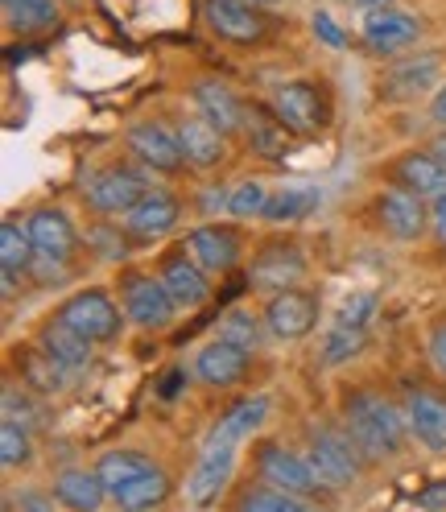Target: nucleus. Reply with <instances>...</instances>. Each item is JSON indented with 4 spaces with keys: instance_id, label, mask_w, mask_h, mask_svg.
<instances>
[{
    "instance_id": "4468645a",
    "label": "nucleus",
    "mask_w": 446,
    "mask_h": 512,
    "mask_svg": "<svg viewBox=\"0 0 446 512\" xmlns=\"http://www.w3.org/2000/svg\"><path fill=\"white\" fill-rule=\"evenodd\" d=\"M182 207L174 195H166V190H149V195L133 207L124 211V232H129L133 240H162L174 232Z\"/></svg>"
},
{
    "instance_id": "a19ab883",
    "label": "nucleus",
    "mask_w": 446,
    "mask_h": 512,
    "mask_svg": "<svg viewBox=\"0 0 446 512\" xmlns=\"http://www.w3.org/2000/svg\"><path fill=\"white\" fill-rule=\"evenodd\" d=\"M5 418H13V422H34V401H29L25 393H17L13 389V384H9V389H5Z\"/></svg>"
},
{
    "instance_id": "0eeeda50",
    "label": "nucleus",
    "mask_w": 446,
    "mask_h": 512,
    "mask_svg": "<svg viewBox=\"0 0 446 512\" xmlns=\"http://www.w3.org/2000/svg\"><path fill=\"white\" fill-rule=\"evenodd\" d=\"M273 116L281 120L285 133H298V137H314L323 128V100H318L314 83L290 79L273 91Z\"/></svg>"
},
{
    "instance_id": "2f4dec72",
    "label": "nucleus",
    "mask_w": 446,
    "mask_h": 512,
    "mask_svg": "<svg viewBox=\"0 0 446 512\" xmlns=\"http://www.w3.org/2000/svg\"><path fill=\"white\" fill-rule=\"evenodd\" d=\"M166 492H170L166 471L149 467L145 475H137V479H133L129 488H120L112 500H116L120 508H153V504H162V500H166Z\"/></svg>"
},
{
    "instance_id": "f8f14e48",
    "label": "nucleus",
    "mask_w": 446,
    "mask_h": 512,
    "mask_svg": "<svg viewBox=\"0 0 446 512\" xmlns=\"http://www.w3.org/2000/svg\"><path fill=\"white\" fill-rule=\"evenodd\" d=\"M360 34H364V46H368V50H376V54H397V50H405V46L418 42L422 25H418V17H409V13L385 5V9H372V13L364 17Z\"/></svg>"
},
{
    "instance_id": "6ab92c4d",
    "label": "nucleus",
    "mask_w": 446,
    "mask_h": 512,
    "mask_svg": "<svg viewBox=\"0 0 446 512\" xmlns=\"http://www.w3.org/2000/svg\"><path fill=\"white\" fill-rule=\"evenodd\" d=\"M302 273H306L302 252H298V248H285V244L265 248L257 261H252V285H257V290H269V294L298 285Z\"/></svg>"
},
{
    "instance_id": "58836bf2",
    "label": "nucleus",
    "mask_w": 446,
    "mask_h": 512,
    "mask_svg": "<svg viewBox=\"0 0 446 512\" xmlns=\"http://www.w3.org/2000/svg\"><path fill=\"white\" fill-rule=\"evenodd\" d=\"M219 339H232V343H240V347H257V339H261V331H257V318H252L248 310H232L228 318H223V327H219Z\"/></svg>"
},
{
    "instance_id": "f3484780",
    "label": "nucleus",
    "mask_w": 446,
    "mask_h": 512,
    "mask_svg": "<svg viewBox=\"0 0 446 512\" xmlns=\"http://www.w3.org/2000/svg\"><path fill=\"white\" fill-rule=\"evenodd\" d=\"M244 372H248V347H240L232 339H215L195 356V376L203 384H211V389H228Z\"/></svg>"
},
{
    "instance_id": "473e14b6",
    "label": "nucleus",
    "mask_w": 446,
    "mask_h": 512,
    "mask_svg": "<svg viewBox=\"0 0 446 512\" xmlns=\"http://www.w3.org/2000/svg\"><path fill=\"white\" fill-rule=\"evenodd\" d=\"M21 376H25V384H34L38 393H58V389H62V380H67L71 372L62 368L46 347H38V351H25V360H21Z\"/></svg>"
},
{
    "instance_id": "8fccbe9b",
    "label": "nucleus",
    "mask_w": 446,
    "mask_h": 512,
    "mask_svg": "<svg viewBox=\"0 0 446 512\" xmlns=\"http://www.w3.org/2000/svg\"><path fill=\"white\" fill-rule=\"evenodd\" d=\"M347 5H360V9H385L393 0H347Z\"/></svg>"
},
{
    "instance_id": "5701e85b",
    "label": "nucleus",
    "mask_w": 446,
    "mask_h": 512,
    "mask_svg": "<svg viewBox=\"0 0 446 512\" xmlns=\"http://www.w3.org/2000/svg\"><path fill=\"white\" fill-rule=\"evenodd\" d=\"M38 347H46L67 372H79V368H87V360H91V339L79 335L71 323H62L58 314L38 331Z\"/></svg>"
},
{
    "instance_id": "2eb2a0df",
    "label": "nucleus",
    "mask_w": 446,
    "mask_h": 512,
    "mask_svg": "<svg viewBox=\"0 0 446 512\" xmlns=\"http://www.w3.org/2000/svg\"><path fill=\"white\" fill-rule=\"evenodd\" d=\"M376 211H380L385 232L397 236V240H418L426 232V223H430V215L422 207V195H413V190H405V186L385 190L380 203H376Z\"/></svg>"
},
{
    "instance_id": "a18cd8bd",
    "label": "nucleus",
    "mask_w": 446,
    "mask_h": 512,
    "mask_svg": "<svg viewBox=\"0 0 446 512\" xmlns=\"http://www.w3.org/2000/svg\"><path fill=\"white\" fill-rule=\"evenodd\" d=\"M418 504H422V508H446V479H442V484H434L430 492H422Z\"/></svg>"
},
{
    "instance_id": "f03ea898",
    "label": "nucleus",
    "mask_w": 446,
    "mask_h": 512,
    "mask_svg": "<svg viewBox=\"0 0 446 512\" xmlns=\"http://www.w3.org/2000/svg\"><path fill=\"white\" fill-rule=\"evenodd\" d=\"M145 195H149L145 174L129 170V166H108L100 174H91L87 186H83V199L91 203V211H100V215H124V211H133Z\"/></svg>"
},
{
    "instance_id": "4be33fe9",
    "label": "nucleus",
    "mask_w": 446,
    "mask_h": 512,
    "mask_svg": "<svg viewBox=\"0 0 446 512\" xmlns=\"http://www.w3.org/2000/svg\"><path fill=\"white\" fill-rule=\"evenodd\" d=\"M178 141H182V153H186L190 166L211 170V166L223 162V133H219V128H215L203 112L178 124Z\"/></svg>"
},
{
    "instance_id": "ea45409f",
    "label": "nucleus",
    "mask_w": 446,
    "mask_h": 512,
    "mask_svg": "<svg viewBox=\"0 0 446 512\" xmlns=\"http://www.w3.org/2000/svg\"><path fill=\"white\" fill-rule=\"evenodd\" d=\"M277 128H281V120H248V137H252V145H257L265 157H277L281 149H277Z\"/></svg>"
},
{
    "instance_id": "09e8293b",
    "label": "nucleus",
    "mask_w": 446,
    "mask_h": 512,
    "mask_svg": "<svg viewBox=\"0 0 446 512\" xmlns=\"http://www.w3.org/2000/svg\"><path fill=\"white\" fill-rule=\"evenodd\" d=\"M182 380H186V372L178 368V372H170L166 380H162V397H178V389H182Z\"/></svg>"
},
{
    "instance_id": "9d476101",
    "label": "nucleus",
    "mask_w": 446,
    "mask_h": 512,
    "mask_svg": "<svg viewBox=\"0 0 446 512\" xmlns=\"http://www.w3.org/2000/svg\"><path fill=\"white\" fill-rule=\"evenodd\" d=\"M257 467H261V479L265 484H273V488H285V492H298V496H314L318 488V475H314V467H310V459H302V455H294V451H285V446H277V442H269V446H261V455H257Z\"/></svg>"
},
{
    "instance_id": "a878e982",
    "label": "nucleus",
    "mask_w": 446,
    "mask_h": 512,
    "mask_svg": "<svg viewBox=\"0 0 446 512\" xmlns=\"http://www.w3.org/2000/svg\"><path fill=\"white\" fill-rule=\"evenodd\" d=\"M397 186L413 190V195H442L446 190V162H438L434 153H409L397 162Z\"/></svg>"
},
{
    "instance_id": "393cba45",
    "label": "nucleus",
    "mask_w": 446,
    "mask_h": 512,
    "mask_svg": "<svg viewBox=\"0 0 446 512\" xmlns=\"http://www.w3.org/2000/svg\"><path fill=\"white\" fill-rule=\"evenodd\" d=\"M34 261H38V248H34V236H29V228H21L17 219H5V223H0V265H5V294H13L17 273H25Z\"/></svg>"
},
{
    "instance_id": "423d86ee",
    "label": "nucleus",
    "mask_w": 446,
    "mask_h": 512,
    "mask_svg": "<svg viewBox=\"0 0 446 512\" xmlns=\"http://www.w3.org/2000/svg\"><path fill=\"white\" fill-rule=\"evenodd\" d=\"M174 310H178V302L166 290L162 277H141V273L124 277V314H129L137 327L162 331V327H170Z\"/></svg>"
},
{
    "instance_id": "c9c22d12",
    "label": "nucleus",
    "mask_w": 446,
    "mask_h": 512,
    "mask_svg": "<svg viewBox=\"0 0 446 512\" xmlns=\"http://www.w3.org/2000/svg\"><path fill=\"white\" fill-rule=\"evenodd\" d=\"M29 451H34V442H29L25 422L5 418V426H0V463H5V467H21V463H29Z\"/></svg>"
},
{
    "instance_id": "a211bd4d",
    "label": "nucleus",
    "mask_w": 446,
    "mask_h": 512,
    "mask_svg": "<svg viewBox=\"0 0 446 512\" xmlns=\"http://www.w3.org/2000/svg\"><path fill=\"white\" fill-rule=\"evenodd\" d=\"M190 256L207 269V273H228L240 261V236L232 228H219V223H203L186 236Z\"/></svg>"
},
{
    "instance_id": "37998d69",
    "label": "nucleus",
    "mask_w": 446,
    "mask_h": 512,
    "mask_svg": "<svg viewBox=\"0 0 446 512\" xmlns=\"http://www.w3.org/2000/svg\"><path fill=\"white\" fill-rule=\"evenodd\" d=\"M430 223H434V236H438V244H446V190H442V195H434Z\"/></svg>"
},
{
    "instance_id": "c756f323",
    "label": "nucleus",
    "mask_w": 446,
    "mask_h": 512,
    "mask_svg": "<svg viewBox=\"0 0 446 512\" xmlns=\"http://www.w3.org/2000/svg\"><path fill=\"white\" fill-rule=\"evenodd\" d=\"M153 463L145 459V455H137V451H108L104 459H100V479H104V488H108V496H116L120 488H129L137 475H145Z\"/></svg>"
},
{
    "instance_id": "1a4fd4ad",
    "label": "nucleus",
    "mask_w": 446,
    "mask_h": 512,
    "mask_svg": "<svg viewBox=\"0 0 446 512\" xmlns=\"http://www.w3.org/2000/svg\"><path fill=\"white\" fill-rule=\"evenodd\" d=\"M265 327L277 335V339H306L314 327H318V298L306 294V290H277L265 306Z\"/></svg>"
},
{
    "instance_id": "f257e3e1",
    "label": "nucleus",
    "mask_w": 446,
    "mask_h": 512,
    "mask_svg": "<svg viewBox=\"0 0 446 512\" xmlns=\"http://www.w3.org/2000/svg\"><path fill=\"white\" fill-rule=\"evenodd\" d=\"M347 418V438L356 442V451H364L368 459H397L405 451V413H397L385 397L376 393H352L343 405Z\"/></svg>"
},
{
    "instance_id": "39448f33",
    "label": "nucleus",
    "mask_w": 446,
    "mask_h": 512,
    "mask_svg": "<svg viewBox=\"0 0 446 512\" xmlns=\"http://www.w3.org/2000/svg\"><path fill=\"white\" fill-rule=\"evenodd\" d=\"M58 318L62 323H71L79 335H87L91 343H108V339L120 335V310L104 290L71 294L67 302L58 306Z\"/></svg>"
},
{
    "instance_id": "864d4df0",
    "label": "nucleus",
    "mask_w": 446,
    "mask_h": 512,
    "mask_svg": "<svg viewBox=\"0 0 446 512\" xmlns=\"http://www.w3.org/2000/svg\"><path fill=\"white\" fill-rule=\"evenodd\" d=\"M269 5H273V0H269Z\"/></svg>"
},
{
    "instance_id": "cd10ccee",
    "label": "nucleus",
    "mask_w": 446,
    "mask_h": 512,
    "mask_svg": "<svg viewBox=\"0 0 446 512\" xmlns=\"http://www.w3.org/2000/svg\"><path fill=\"white\" fill-rule=\"evenodd\" d=\"M54 496L67 504V508L87 512V508H100L108 500V488H104L100 471H62L54 479Z\"/></svg>"
},
{
    "instance_id": "bb28decb",
    "label": "nucleus",
    "mask_w": 446,
    "mask_h": 512,
    "mask_svg": "<svg viewBox=\"0 0 446 512\" xmlns=\"http://www.w3.org/2000/svg\"><path fill=\"white\" fill-rule=\"evenodd\" d=\"M269 397H244L240 405H232L228 413L219 418V426L207 434V438H228V442H244L248 434H257L269 418Z\"/></svg>"
},
{
    "instance_id": "de8ad7c7",
    "label": "nucleus",
    "mask_w": 446,
    "mask_h": 512,
    "mask_svg": "<svg viewBox=\"0 0 446 512\" xmlns=\"http://www.w3.org/2000/svg\"><path fill=\"white\" fill-rule=\"evenodd\" d=\"M9 508H54V500H42V496H17V500H9Z\"/></svg>"
},
{
    "instance_id": "20e7f679",
    "label": "nucleus",
    "mask_w": 446,
    "mask_h": 512,
    "mask_svg": "<svg viewBox=\"0 0 446 512\" xmlns=\"http://www.w3.org/2000/svg\"><path fill=\"white\" fill-rule=\"evenodd\" d=\"M236 459H240V442L207 438L203 451H199L195 471H190V479H186V500H190V504H211V500L219 496V488L232 479Z\"/></svg>"
},
{
    "instance_id": "c03bdc74",
    "label": "nucleus",
    "mask_w": 446,
    "mask_h": 512,
    "mask_svg": "<svg viewBox=\"0 0 446 512\" xmlns=\"http://www.w3.org/2000/svg\"><path fill=\"white\" fill-rule=\"evenodd\" d=\"M430 356H434L438 372L446 376V323H442V327H434V335H430Z\"/></svg>"
},
{
    "instance_id": "c85d7f7f",
    "label": "nucleus",
    "mask_w": 446,
    "mask_h": 512,
    "mask_svg": "<svg viewBox=\"0 0 446 512\" xmlns=\"http://www.w3.org/2000/svg\"><path fill=\"white\" fill-rule=\"evenodd\" d=\"M318 207V190L314 186H281L277 195H269V207L261 219L269 223H298Z\"/></svg>"
},
{
    "instance_id": "b1692460",
    "label": "nucleus",
    "mask_w": 446,
    "mask_h": 512,
    "mask_svg": "<svg viewBox=\"0 0 446 512\" xmlns=\"http://www.w3.org/2000/svg\"><path fill=\"white\" fill-rule=\"evenodd\" d=\"M195 104H199V112L219 128L223 137L236 133V128H244V108H240V100L232 95V87H223L215 79H203L195 87Z\"/></svg>"
},
{
    "instance_id": "ddd939ff",
    "label": "nucleus",
    "mask_w": 446,
    "mask_h": 512,
    "mask_svg": "<svg viewBox=\"0 0 446 512\" xmlns=\"http://www.w3.org/2000/svg\"><path fill=\"white\" fill-rule=\"evenodd\" d=\"M405 422L409 434L430 451H446V397L430 389H409L405 393Z\"/></svg>"
},
{
    "instance_id": "e433bc0d",
    "label": "nucleus",
    "mask_w": 446,
    "mask_h": 512,
    "mask_svg": "<svg viewBox=\"0 0 446 512\" xmlns=\"http://www.w3.org/2000/svg\"><path fill=\"white\" fill-rule=\"evenodd\" d=\"M372 318H376V294H352V298H343L339 314H335V323L331 327H347V331H368L372 327Z\"/></svg>"
},
{
    "instance_id": "f704fd0d",
    "label": "nucleus",
    "mask_w": 446,
    "mask_h": 512,
    "mask_svg": "<svg viewBox=\"0 0 446 512\" xmlns=\"http://www.w3.org/2000/svg\"><path fill=\"white\" fill-rule=\"evenodd\" d=\"M368 343V331H347V327H331L327 335V347H323V364L335 368V364H347L352 356H360Z\"/></svg>"
},
{
    "instance_id": "49530a36",
    "label": "nucleus",
    "mask_w": 446,
    "mask_h": 512,
    "mask_svg": "<svg viewBox=\"0 0 446 512\" xmlns=\"http://www.w3.org/2000/svg\"><path fill=\"white\" fill-rule=\"evenodd\" d=\"M430 120L446 128V83H442V87L434 91V100H430Z\"/></svg>"
},
{
    "instance_id": "9b49d317",
    "label": "nucleus",
    "mask_w": 446,
    "mask_h": 512,
    "mask_svg": "<svg viewBox=\"0 0 446 512\" xmlns=\"http://www.w3.org/2000/svg\"><path fill=\"white\" fill-rule=\"evenodd\" d=\"M29 236H34L38 261H46V265H67L75 244H79L71 215L58 211V207H42V211L29 215Z\"/></svg>"
},
{
    "instance_id": "dca6fc26",
    "label": "nucleus",
    "mask_w": 446,
    "mask_h": 512,
    "mask_svg": "<svg viewBox=\"0 0 446 512\" xmlns=\"http://www.w3.org/2000/svg\"><path fill=\"white\" fill-rule=\"evenodd\" d=\"M207 25L223 42H236V46H248L265 34V21L248 0H207Z\"/></svg>"
},
{
    "instance_id": "72a5a7b5",
    "label": "nucleus",
    "mask_w": 446,
    "mask_h": 512,
    "mask_svg": "<svg viewBox=\"0 0 446 512\" xmlns=\"http://www.w3.org/2000/svg\"><path fill=\"white\" fill-rule=\"evenodd\" d=\"M240 508H244V512H302V508H310V500L298 496V492H285V488L265 484V488H252V492L240 500Z\"/></svg>"
},
{
    "instance_id": "aec40b11",
    "label": "nucleus",
    "mask_w": 446,
    "mask_h": 512,
    "mask_svg": "<svg viewBox=\"0 0 446 512\" xmlns=\"http://www.w3.org/2000/svg\"><path fill=\"white\" fill-rule=\"evenodd\" d=\"M162 281H166V290L174 294V302H178V306H186V310L203 306V302H207V294H211V285H207V269L195 261V256H190V248H186L182 256H170L166 269H162Z\"/></svg>"
},
{
    "instance_id": "6e6552de",
    "label": "nucleus",
    "mask_w": 446,
    "mask_h": 512,
    "mask_svg": "<svg viewBox=\"0 0 446 512\" xmlns=\"http://www.w3.org/2000/svg\"><path fill=\"white\" fill-rule=\"evenodd\" d=\"M129 153L137 157L141 166L157 170V174H178L186 166V153H182L178 133H170V128L157 124V120H145V124L129 128Z\"/></svg>"
},
{
    "instance_id": "603ef678",
    "label": "nucleus",
    "mask_w": 446,
    "mask_h": 512,
    "mask_svg": "<svg viewBox=\"0 0 446 512\" xmlns=\"http://www.w3.org/2000/svg\"><path fill=\"white\" fill-rule=\"evenodd\" d=\"M248 5H269V0H248Z\"/></svg>"
},
{
    "instance_id": "7ed1b4c3",
    "label": "nucleus",
    "mask_w": 446,
    "mask_h": 512,
    "mask_svg": "<svg viewBox=\"0 0 446 512\" xmlns=\"http://www.w3.org/2000/svg\"><path fill=\"white\" fill-rule=\"evenodd\" d=\"M352 438H339L331 430H314L310 434V467L318 475V484L331 488V492H343L352 488L360 479V463H356V451H352Z\"/></svg>"
},
{
    "instance_id": "412c9836",
    "label": "nucleus",
    "mask_w": 446,
    "mask_h": 512,
    "mask_svg": "<svg viewBox=\"0 0 446 512\" xmlns=\"http://www.w3.org/2000/svg\"><path fill=\"white\" fill-rule=\"evenodd\" d=\"M438 71H442L438 54H413V58H401V62H393L389 75H385V95H393V100H409V95H422L426 87L438 83Z\"/></svg>"
},
{
    "instance_id": "4c0bfd02",
    "label": "nucleus",
    "mask_w": 446,
    "mask_h": 512,
    "mask_svg": "<svg viewBox=\"0 0 446 512\" xmlns=\"http://www.w3.org/2000/svg\"><path fill=\"white\" fill-rule=\"evenodd\" d=\"M269 207V186L265 182H240L232 190V199H228V211L236 219H252V215H265Z\"/></svg>"
},
{
    "instance_id": "7c9ffc66",
    "label": "nucleus",
    "mask_w": 446,
    "mask_h": 512,
    "mask_svg": "<svg viewBox=\"0 0 446 512\" xmlns=\"http://www.w3.org/2000/svg\"><path fill=\"white\" fill-rule=\"evenodd\" d=\"M5 5V21L17 34H38V29H50L58 21L54 0H0Z\"/></svg>"
},
{
    "instance_id": "79ce46f5",
    "label": "nucleus",
    "mask_w": 446,
    "mask_h": 512,
    "mask_svg": "<svg viewBox=\"0 0 446 512\" xmlns=\"http://www.w3.org/2000/svg\"><path fill=\"white\" fill-rule=\"evenodd\" d=\"M310 21H314V34H318V38H323L327 46H335V50H339V46L347 42V38H343V29H339V25L331 21V13H314Z\"/></svg>"
},
{
    "instance_id": "3c124183",
    "label": "nucleus",
    "mask_w": 446,
    "mask_h": 512,
    "mask_svg": "<svg viewBox=\"0 0 446 512\" xmlns=\"http://www.w3.org/2000/svg\"><path fill=\"white\" fill-rule=\"evenodd\" d=\"M430 153L438 157V162H446V133H442V137H438V141L430 145Z\"/></svg>"
}]
</instances>
